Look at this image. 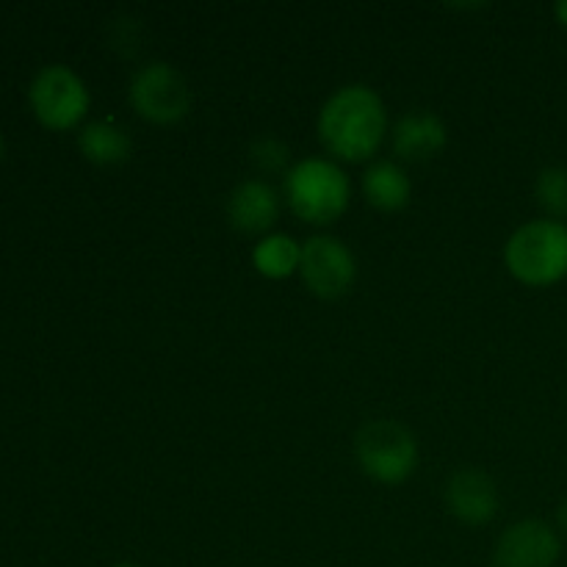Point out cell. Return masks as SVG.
Segmentation results:
<instances>
[{
  "label": "cell",
  "instance_id": "obj_1",
  "mask_svg": "<svg viewBox=\"0 0 567 567\" xmlns=\"http://www.w3.org/2000/svg\"><path fill=\"white\" fill-rule=\"evenodd\" d=\"M388 133V111L380 94L363 83L343 86L321 105L319 138L341 161H369Z\"/></svg>",
  "mask_w": 567,
  "mask_h": 567
},
{
  "label": "cell",
  "instance_id": "obj_2",
  "mask_svg": "<svg viewBox=\"0 0 567 567\" xmlns=\"http://www.w3.org/2000/svg\"><path fill=\"white\" fill-rule=\"evenodd\" d=\"M509 275L529 288L557 286L567 277V225L535 219L520 225L504 247Z\"/></svg>",
  "mask_w": 567,
  "mask_h": 567
},
{
  "label": "cell",
  "instance_id": "obj_3",
  "mask_svg": "<svg viewBox=\"0 0 567 567\" xmlns=\"http://www.w3.org/2000/svg\"><path fill=\"white\" fill-rule=\"evenodd\" d=\"M347 172L327 158H305L286 172V199L293 214L316 227L332 225L349 208Z\"/></svg>",
  "mask_w": 567,
  "mask_h": 567
},
{
  "label": "cell",
  "instance_id": "obj_4",
  "mask_svg": "<svg viewBox=\"0 0 567 567\" xmlns=\"http://www.w3.org/2000/svg\"><path fill=\"white\" fill-rule=\"evenodd\" d=\"M354 457L380 485H402L419 468V443L399 421H369L354 437Z\"/></svg>",
  "mask_w": 567,
  "mask_h": 567
},
{
  "label": "cell",
  "instance_id": "obj_5",
  "mask_svg": "<svg viewBox=\"0 0 567 567\" xmlns=\"http://www.w3.org/2000/svg\"><path fill=\"white\" fill-rule=\"evenodd\" d=\"M33 116L50 131H70L81 125L92 105L86 83L66 64H48L33 75L28 86Z\"/></svg>",
  "mask_w": 567,
  "mask_h": 567
},
{
  "label": "cell",
  "instance_id": "obj_6",
  "mask_svg": "<svg viewBox=\"0 0 567 567\" xmlns=\"http://www.w3.org/2000/svg\"><path fill=\"white\" fill-rule=\"evenodd\" d=\"M133 111L153 125H175L192 109V92L181 72L166 61H153L133 75L127 89Z\"/></svg>",
  "mask_w": 567,
  "mask_h": 567
},
{
  "label": "cell",
  "instance_id": "obj_7",
  "mask_svg": "<svg viewBox=\"0 0 567 567\" xmlns=\"http://www.w3.org/2000/svg\"><path fill=\"white\" fill-rule=\"evenodd\" d=\"M299 275L310 293L321 299H338L358 280V260L341 238L313 236L302 244Z\"/></svg>",
  "mask_w": 567,
  "mask_h": 567
},
{
  "label": "cell",
  "instance_id": "obj_8",
  "mask_svg": "<svg viewBox=\"0 0 567 567\" xmlns=\"http://www.w3.org/2000/svg\"><path fill=\"white\" fill-rule=\"evenodd\" d=\"M563 537L551 524L526 518L509 526L493 548V567H557Z\"/></svg>",
  "mask_w": 567,
  "mask_h": 567
},
{
  "label": "cell",
  "instance_id": "obj_9",
  "mask_svg": "<svg viewBox=\"0 0 567 567\" xmlns=\"http://www.w3.org/2000/svg\"><path fill=\"white\" fill-rule=\"evenodd\" d=\"M446 507L460 524H491L498 513L496 482L482 471H457L446 485Z\"/></svg>",
  "mask_w": 567,
  "mask_h": 567
},
{
  "label": "cell",
  "instance_id": "obj_10",
  "mask_svg": "<svg viewBox=\"0 0 567 567\" xmlns=\"http://www.w3.org/2000/svg\"><path fill=\"white\" fill-rule=\"evenodd\" d=\"M227 219L238 233L260 236L280 219V194L266 181H244L227 199Z\"/></svg>",
  "mask_w": 567,
  "mask_h": 567
},
{
  "label": "cell",
  "instance_id": "obj_11",
  "mask_svg": "<svg viewBox=\"0 0 567 567\" xmlns=\"http://www.w3.org/2000/svg\"><path fill=\"white\" fill-rule=\"evenodd\" d=\"M446 142V122L432 111H410L393 127V153L404 161L435 158Z\"/></svg>",
  "mask_w": 567,
  "mask_h": 567
},
{
  "label": "cell",
  "instance_id": "obj_12",
  "mask_svg": "<svg viewBox=\"0 0 567 567\" xmlns=\"http://www.w3.org/2000/svg\"><path fill=\"white\" fill-rule=\"evenodd\" d=\"M78 147L83 158L97 166H114L131 158L133 142L125 127L114 120L86 122L78 133Z\"/></svg>",
  "mask_w": 567,
  "mask_h": 567
},
{
  "label": "cell",
  "instance_id": "obj_13",
  "mask_svg": "<svg viewBox=\"0 0 567 567\" xmlns=\"http://www.w3.org/2000/svg\"><path fill=\"white\" fill-rule=\"evenodd\" d=\"M363 194L374 208L393 214L410 203V177L396 161H374L363 175Z\"/></svg>",
  "mask_w": 567,
  "mask_h": 567
},
{
  "label": "cell",
  "instance_id": "obj_14",
  "mask_svg": "<svg viewBox=\"0 0 567 567\" xmlns=\"http://www.w3.org/2000/svg\"><path fill=\"white\" fill-rule=\"evenodd\" d=\"M252 264L269 280H286L302 264V244L293 241L286 233H271L264 236L252 249Z\"/></svg>",
  "mask_w": 567,
  "mask_h": 567
},
{
  "label": "cell",
  "instance_id": "obj_15",
  "mask_svg": "<svg viewBox=\"0 0 567 567\" xmlns=\"http://www.w3.org/2000/svg\"><path fill=\"white\" fill-rule=\"evenodd\" d=\"M535 197L548 219H567V166H546L537 175Z\"/></svg>",
  "mask_w": 567,
  "mask_h": 567
},
{
  "label": "cell",
  "instance_id": "obj_16",
  "mask_svg": "<svg viewBox=\"0 0 567 567\" xmlns=\"http://www.w3.org/2000/svg\"><path fill=\"white\" fill-rule=\"evenodd\" d=\"M252 164L258 166L260 172H266V175L282 172L288 166V147L271 136L258 138V142L252 144Z\"/></svg>",
  "mask_w": 567,
  "mask_h": 567
},
{
  "label": "cell",
  "instance_id": "obj_17",
  "mask_svg": "<svg viewBox=\"0 0 567 567\" xmlns=\"http://www.w3.org/2000/svg\"><path fill=\"white\" fill-rule=\"evenodd\" d=\"M557 526L567 535V498L557 507Z\"/></svg>",
  "mask_w": 567,
  "mask_h": 567
},
{
  "label": "cell",
  "instance_id": "obj_18",
  "mask_svg": "<svg viewBox=\"0 0 567 567\" xmlns=\"http://www.w3.org/2000/svg\"><path fill=\"white\" fill-rule=\"evenodd\" d=\"M554 17L559 20V25L567 28V0H563V3L554 6Z\"/></svg>",
  "mask_w": 567,
  "mask_h": 567
},
{
  "label": "cell",
  "instance_id": "obj_19",
  "mask_svg": "<svg viewBox=\"0 0 567 567\" xmlns=\"http://www.w3.org/2000/svg\"><path fill=\"white\" fill-rule=\"evenodd\" d=\"M114 567H142V565H136V563H116Z\"/></svg>",
  "mask_w": 567,
  "mask_h": 567
},
{
  "label": "cell",
  "instance_id": "obj_20",
  "mask_svg": "<svg viewBox=\"0 0 567 567\" xmlns=\"http://www.w3.org/2000/svg\"><path fill=\"white\" fill-rule=\"evenodd\" d=\"M0 155H3V136H0Z\"/></svg>",
  "mask_w": 567,
  "mask_h": 567
}]
</instances>
